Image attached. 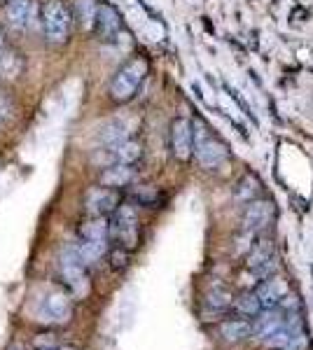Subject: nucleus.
<instances>
[{"label":"nucleus","instance_id":"nucleus-1","mask_svg":"<svg viewBox=\"0 0 313 350\" xmlns=\"http://www.w3.org/2000/svg\"><path fill=\"white\" fill-rule=\"evenodd\" d=\"M192 131H195V145H192V157L199 161V166L206 171H215L222 163L229 159V148L208 129V124L197 117L192 122Z\"/></svg>","mask_w":313,"mask_h":350},{"label":"nucleus","instance_id":"nucleus-2","mask_svg":"<svg viewBox=\"0 0 313 350\" xmlns=\"http://www.w3.org/2000/svg\"><path fill=\"white\" fill-rule=\"evenodd\" d=\"M147 70H150V64H147L145 56H134V59H129L127 64L112 75L110 89H108L110 98L115 100V103H129V100L138 94L140 84L145 82Z\"/></svg>","mask_w":313,"mask_h":350},{"label":"nucleus","instance_id":"nucleus-3","mask_svg":"<svg viewBox=\"0 0 313 350\" xmlns=\"http://www.w3.org/2000/svg\"><path fill=\"white\" fill-rule=\"evenodd\" d=\"M110 239L117 241L119 247H127L131 252L138 247L140 229H138V213L131 203H119L117 211L112 213L110 219Z\"/></svg>","mask_w":313,"mask_h":350},{"label":"nucleus","instance_id":"nucleus-4","mask_svg":"<svg viewBox=\"0 0 313 350\" xmlns=\"http://www.w3.org/2000/svg\"><path fill=\"white\" fill-rule=\"evenodd\" d=\"M59 267H61V275H64L68 290L75 299H84L89 295V275H87V267L82 264V259L77 255L75 245H68L61 250L59 257Z\"/></svg>","mask_w":313,"mask_h":350},{"label":"nucleus","instance_id":"nucleus-5","mask_svg":"<svg viewBox=\"0 0 313 350\" xmlns=\"http://www.w3.org/2000/svg\"><path fill=\"white\" fill-rule=\"evenodd\" d=\"M42 28L49 44H64L71 36L73 16L61 0H49L42 8Z\"/></svg>","mask_w":313,"mask_h":350},{"label":"nucleus","instance_id":"nucleus-6","mask_svg":"<svg viewBox=\"0 0 313 350\" xmlns=\"http://www.w3.org/2000/svg\"><path fill=\"white\" fill-rule=\"evenodd\" d=\"M248 269L253 271V275L258 278H269L276 271V255H274V241L271 239H260L258 243L250 245L248 252Z\"/></svg>","mask_w":313,"mask_h":350},{"label":"nucleus","instance_id":"nucleus-7","mask_svg":"<svg viewBox=\"0 0 313 350\" xmlns=\"http://www.w3.org/2000/svg\"><path fill=\"white\" fill-rule=\"evenodd\" d=\"M171 152L178 161L192 159V145H195V131H192V122L187 117H175L171 122Z\"/></svg>","mask_w":313,"mask_h":350},{"label":"nucleus","instance_id":"nucleus-8","mask_svg":"<svg viewBox=\"0 0 313 350\" xmlns=\"http://www.w3.org/2000/svg\"><path fill=\"white\" fill-rule=\"evenodd\" d=\"M274 215H276L274 201H269V199L250 201L248 208L243 211V231H246V234H260L262 229L269 227Z\"/></svg>","mask_w":313,"mask_h":350},{"label":"nucleus","instance_id":"nucleus-9","mask_svg":"<svg viewBox=\"0 0 313 350\" xmlns=\"http://www.w3.org/2000/svg\"><path fill=\"white\" fill-rule=\"evenodd\" d=\"M87 213L94 217H108L117 211L119 206V191L112 187H94L84 199Z\"/></svg>","mask_w":313,"mask_h":350},{"label":"nucleus","instance_id":"nucleus-10","mask_svg":"<svg viewBox=\"0 0 313 350\" xmlns=\"http://www.w3.org/2000/svg\"><path fill=\"white\" fill-rule=\"evenodd\" d=\"M92 26L101 40H115L119 36V31H122V16H119L117 10L110 8V5H99L94 12Z\"/></svg>","mask_w":313,"mask_h":350},{"label":"nucleus","instance_id":"nucleus-11","mask_svg":"<svg viewBox=\"0 0 313 350\" xmlns=\"http://www.w3.org/2000/svg\"><path fill=\"white\" fill-rule=\"evenodd\" d=\"M288 295V283L283 278H264L258 287L255 297H258L262 308H274L283 301V297Z\"/></svg>","mask_w":313,"mask_h":350},{"label":"nucleus","instance_id":"nucleus-12","mask_svg":"<svg viewBox=\"0 0 313 350\" xmlns=\"http://www.w3.org/2000/svg\"><path fill=\"white\" fill-rule=\"evenodd\" d=\"M283 323H286V313H283V310H278V306L262 308L260 310V318L253 323V334L264 341V338L274 334L276 329H281Z\"/></svg>","mask_w":313,"mask_h":350},{"label":"nucleus","instance_id":"nucleus-13","mask_svg":"<svg viewBox=\"0 0 313 350\" xmlns=\"http://www.w3.org/2000/svg\"><path fill=\"white\" fill-rule=\"evenodd\" d=\"M36 12V0H10L8 8H5V16L14 28H28Z\"/></svg>","mask_w":313,"mask_h":350},{"label":"nucleus","instance_id":"nucleus-14","mask_svg":"<svg viewBox=\"0 0 313 350\" xmlns=\"http://www.w3.org/2000/svg\"><path fill=\"white\" fill-rule=\"evenodd\" d=\"M136 180V171L127 163H110L105 166V171L101 173V183L103 187H112V189H119V187H127Z\"/></svg>","mask_w":313,"mask_h":350},{"label":"nucleus","instance_id":"nucleus-15","mask_svg":"<svg viewBox=\"0 0 313 350\" xmlns=\"http://www.w3.org/2000/svg\"><path fill=\"white\" fill-rule=\"evenodd\" d=\"M45 313H47L49 320H54V323H68L71 315H73L71 297L64 295V292H54V295H49L47 301H45Z\"/></svg>","mask_w":313,"mask_h":350},{"label":"nucleus","instance_id":"nucleus-16","mask_svg":"<svg viewBox=\"0 0 313 350\" xmlns=\"http://www.w3.org/2000/svg\"><path fill=\"white\" fill-rule=\"evenodd\" d=\"M112 154V161L115 163H127V166H134L136 161H140L143 157V145L134 138H127L124 143L115 145V148L108 150Z\"/></svg>","mask_w":313,"mask_h":350},{"label":"nucleus","instance_id":"nucleus-17","mask_svg":"<svg viewBox=\"0 0 313 350\" xmlns=\"http://www.w3.org/2000/svg\"><path fill=\"white\" fill-rule=\"evenodd\" d=\"M250 334H253L250 320H225V323L220 325V336L225 338L227 343L246 341Z\"/></svg>","mask_w":313,"mask_h":350},{"label":"nucleus","instance_id":"nucleus-18","mask_svg":"<svg viewBox=\"0 0 313 350\" xmlns=\"http://www.w3.org/2000/svg\"><path fill=\"white\" fill-rule=\"evenodd\" d=\"M75 247H77V255L82 259L84 267H92V264L101 262V259L108 255V250H110V247H108V241H82Z\"/></svg>","mask_w":313,"mask_h":350},{"label":"nucleus","instance_id":"nucleus-19","mask_svg":"<svg viewBox=\"0 0 313 350\" xmlns=\"http://www.w3.org/2000/svg\"><path fill=\"white\" fill-rule=\"evenodd\" d=\"M82 241H110V219L94 217L79 227Z\"/></svg>","mask_w":313,"mask_h":350},{"label":"nucleus","instance_id":"nucleus-20","mask_svg":"<svg viewBox=\"0 0 313 350\" xmlns=\"http://www.w3.org/2000/svg\"><path fill=\"white\" fill-rule=\"evenodd\" d=\"M260 194H262V183H260V178L255 173H246L241 180H238L236 191H234V196L238 201L250 203V201L258 199Z\"/></svg>","mask_w":313,"mask_h":350},{"label":"nucleus","instance_id":"nucleus-21","mask_svg":"<svg viewBox=\"0 0 313 350\" xmlns=\"http://www.w3.org/2000/svg\"><path fill=\"white\" fill-rule=\"evenodd\" d=\"M131 196L145 208H159L164 203V194L155 185H136V187L131 189Z\"/></svg>","mask_w":313,"mask_h":350},{"label":"nucleus","instance_id":"nucleus-22","mask_svg":"<svg viewBox=\"0 0 313 350\" xmlns=\"http://www.w3.org/2000/svg\"><path fill=\"white\" fill-rule=\"evenodd\" d=\"M127 138H129V133H127V126H124L122 122H110L101 129V140L108 145V150L115 148V145H119V143H124Z\"/></svg>","mask_w":313,"mask_h":350},{"label":"nucleus","instance_id":"nucleus-23","mask_svg":"<svg viewBox=\"0 0 313 350\" xmlns=\"http://www.w3.org/2000/svg\"><path fill=\"white\" fill-rule=\"evenodd\" d=\"M231 301H234V297H231V292L222 290V287H215L213 292H208L206 295V306L213 308V310H225L231 306Z\"/></svg>","mask_w":313,"mask_h":350},{"label":"nucleus","instance_id":"nucleus-24","mask_svg":"<svg viewBox=\"0 0 313 350\" xmlns=\"http://www.w3.org/2000/svg\"><path fill=\"white\" fill-rule=\"evenodd\" d=\"M234 306H236L238 313L246 315V318H258L260 310H262L258 297H255V292H253V295H243L241 299H236Z\"/></svg>","mask_w":313,"mask_h":350},{"label":"nucleus","instance_id":"nucleus-25","mask_svg":"<svg viewBox=\"0 0 313 350\" xmlns=\"http://www.w3.org/2000/svg\"><path fill=\"white\" fill-rule=\"evenodd\" d=\"M108 259H110V269L112 271H124L131 262V252L127 247H115V250H108Z\"/></svg>","mask_w":313,"mask_h":350},{"label":"nucleus","instance_id":"nucleus-26","mask_svg":"<svg viewBox=\"0 0 313 350\" xmlns=\"http://www.w3.org/2000/svg\"><path fill=\"white\" fill-rule=\"evenodd\" d=\"M94 12H96L94 0H77V19H79V24H84V26L92 24Z\"/></svg>","mask_w":313,"mask_h":350},{"label":"nucleus","instance_id":"nucleus-27","mask_svg":"<svg viewBox=\"0 0 313 350\" xmlns=\"http://www.w3.org/2000/svg\"><path fill=\"white\" fill-rule=\"evenodd\" d=\"M306 348H309V336H306L304 332H297L281 350H306Z\"/></svg>","mask_w":313,"mask_h":350},{"label":"nucleus","instance_id":"nucleus-28","mask_svg":"<svg viewBox=\"0 0 313 350\" xmlns=\"http://www.w3.org/2000/svg\"><path fill=\"white\" fill-rule=\"evenodd\" d=\"M33 346L36 348H56V338H54V334L45 332V334H38L33 338Z\"/></svg>","mask_w":313,"mask_h":350},{"label":"nucleus","instance_id":"nucleus-29","mask_svg":"<svg viewBox=\"0 0 313 350\" xmlns=\"http://www.w3.org/2000/svg\"><path fill=\"white\" fill-rule=\"evenodd\" d=\"M5 49H8V38H5V31L0 28V56L5 54Z\"/></svg>","mask_w":313,"mask_h":350},{"label":"nucleus","instance_id":"nucleus-30","mask_svg":"<svg viewBox=\"0 0 313 350\" xmlns=\"http://www.w3.org/2000/svg\"><path fill=\"white\" fill-rule=\"evenodd\" d=\"M8 350H26V348H24V343H19V341H14V343H12V346H10Z\"/></svg>","mask_w":313,"mask_h":350},{"label":"nucleus","instance_id":"nucleus-31","mask_svg":"<svg viewBox=\"0 0 313 350\" xmlns=\"http://www.w3.org/2000/svg\"><path fill=\"white\" fill-rule=\"evenodd\" d=\"M38 350H59V348H38Z\"/></svg>","mask_w":313,"mask_h":350}]
</instances>
